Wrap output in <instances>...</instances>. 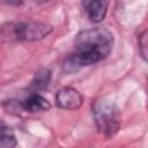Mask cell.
<instances>
[{
  "label": "cell",
  "mask_w": 148,
  "mask_h": 148,
  "mask_svg": "<svg viewBox=\"0 0 148 148\" xmlns=\"http://www.w3.org/2000/svg\"><path fill=\"white\" fill-rule=\"evenodd\" d=\"M52 27L44 22H10L0 28V37L5 40L35 42L47 37Z\"/></svg>",
  "instance_id": "cell-2"
},
{
  "label": "cell",
  "mask_w": 148,
  "mask_h": 148,
  "mask_svg": "<svg viewBox=\"0 0 148 148\" xmlns=\"http://www.w3.org/2000/svg\"><path fill=\"white\" fill-rule=\"evenodd\" d=\"M21 106L23 110L29 111V112H39V111H47L51 109L50 102L44 98L42 95L38 92H32L30 94L22 103Z\"/></svg>",
  "instance_id": "cell-6"
},
{
  "label": "cell",
  "mask_w": 148,
  "mask_h": 148,
  "mask_svg": "<svg viewBox=\"0 0 148 148\" xmlns=\"http://www.w3.org/2000/svg\"><path fill=\"white\" fill-rule=\"evenodd\" d=\"M138 45H139V52L143 60H147V53H148V42H147V30H145L138 39Z\"/></svg>",
  "instance_id": "cell-9"
},
{
  "label": "cell",
  "mask_w": 148,
  "mask_h": 148,
  "mask_svg": "<svg viewBox=\"0 0 148 148\" xmlns=\"http://www.w3.org/2000/svg\"><path fill=\"white\" fill-rule=\"evenodd\" d=\"M82 6L89 17V20L94 23L102 22L106 15L109 2L104 0H86L82 1Z\"/></svg>",
  "instance_id": "cell-5"
},
{
  "label": "cell",
  "mask_w": 148,
  "mask_h": 148,
  "mask_svg": "<svg viewBox=\"0 0 148 148\" xmlns=\"http://www.w3.org/2000/svg\"><path fill=\"white\" fill-rule=\"evenodd\" d=\"M83 97L79 90L72 87H65L57 91L56 104L60 109L65 110H76L82 105Z\"/></svg>",
  "instance_id": "cell-4"
},
{
  "label": "cell",
  "mask_w": 148,
  "mask_h": 148,
  "mask_svg": "<svg viewBox=\"0 0 148 148\" xmlns=\"http://www.w3.org/2000/svg\"><path fill=\"white\" fill-rule=\"evenodd\" d=\"M113 35L108 28L96 27L81 30L75 37L73 52L62 62V71L72 74L105 59L113 47Z\"/></svg>",
  "instance_id": "cell-1"
},
{
  "label": "cell",
  "mask_w": 148,
  "mask_h": 148,
  "mask_svg": "<svg viewBox=\"0 0 148 148\" xmlns=\"http://www.w3.org/2000/svg\"><path fill=\"white\" fill-rule=\"evenodd\" d=\"M50 82H51V71L46 67H43V68H39L35 73L29 88L32 92H38L40 90L46 89Z\"/></svg>",
  "instance_id": "cell-7"
},
{
  "label": "cell",
  "mask_w": 148,
  "mask_h": 148,
  "mask_svg": "<svg viewBox=\"0 0 148 148\" xmlns=\"http://www.w3.org/2000/svg\"><path fill=\"white\" fill-rule=\"evenodd\" d=\"M92 114L97 130L106 138L113 136L120 127V112L114 102L102 98L94 103Z\"/></svg>",
  "instance_id": "cell-3"
},
{
  "label": "cell",
  "mask_w": 148,
  "mask_h": 148,
  "mask_svg": "<svg viewBox=\"0 0 148 148\" xmlns=\"http://www.w3.org/2000/svg\"><path fill=\"white\" fill-rule=\"evenodd\" d=\"M16 145L17 141L14 132L0 119V148H15Z\"/></svg>",
  "instance_id": "cell-8"
}]
</instances>
